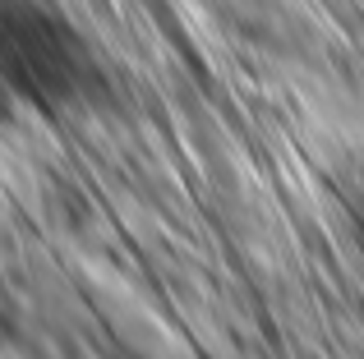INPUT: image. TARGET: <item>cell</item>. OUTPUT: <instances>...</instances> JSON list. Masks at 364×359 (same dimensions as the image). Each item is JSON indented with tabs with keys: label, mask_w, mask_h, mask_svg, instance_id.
<instances>
[{
	"label": "cell",
	"mask_w": 364,
	"mask_h": 359,
	"mask_svg": "<svg viewBox=\"0 0 364 359\" xmlns=\"http://www.w3.org/2000/svg\"><path fill=\"white\" fill-rule=\"evenodd\" d=\"M0 88L46 120L83 116L107 92V65L60 0H0Z\"/></svg>",
	"instance_id": "1"
},
{
	"label": "cell",
	"mask_w": 364,
	"mask_h": 359,
	"mask_svg": "<svg viewBox=\"0 0 364 359\" xmlns=\"http://www.w3.org/2000/svg\"><path fill=\"white\" fill-rule=\"evenodd\" d=\"M337 198H341V212L350 216V226L364 235V148L341 162V171H337Z\"/></svg>",
	"instance_id": "2"
}]
</instances>
